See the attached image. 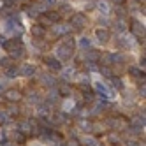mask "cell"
<instances>
[{
    "mask_svg": "<svg viewBox=\"0 0 146 146\" xmlns=\"http://www.w3.org/2000/svg\"><path fill=\"white\" fill-rule=\"evenodd\" d=\"M4 97H5V100H7V102H13V104H16L18 100H21L23 93L19 92L18 88H9V90H5Z\"/></svg>",
    "mask_w": 146,
    "mask_h": 146,
    "instance_id": "3",
    "label": "cell"
},
{
    "mask_svg": "<svg viewBox=\"0 0 146 146\" xmlns=\"http://www.w3.org/2000/svg\"><path fill=\"white\" fill-rule=\"evenodd\" d=\"M125 0H114V5H123Z\"/></svg>",
    "mask_w": 146,
    "mask_h": 146,
    "instance_id": "36",
    "label": "cell"
},
{
    "mask_svg": "<svg viewBox=\"0 0 146 146\" xmlns=\"http://www.w3.org/2000/svg\"><path fill=\"white\" fill-rule=\"evenodd\" d=\"M108 139H109L111 144H118V143H120V137H118L116 134H109V135H108Z\"/></svg>",
    "mask_w": 146,
    "mask_h": 146,
    "instance_id": "29",
    "label": "cell"
},
{
    "mask_svg": "<svg viewBox=\"0 0 146 146\" xmlns=\"http://www.w3.org/2000/svg\"><path fill=\"white\" fill-rule=\"evenodd\" d=\"M0 67H2V69H11V67H16V65H14V60L11 56H7V58L0 60Z\"/></svg>",
    "mask_w": 146,
    "mask_h": 146,
    "instance_id": "15",
    "label": "cell"
},
{
    "mask_svg": "<svg viewBox=\"0 0 146 146\" xmlns=\"http://www.w3.org/2000/svg\"><path fill=\"white\" fill-rule=\"evenodd\" d=\"M4 146H14V144H4Z\"/></svg>",
    "mask_w": 146,
    "mask_h": 146,
    "instance_id": "38",
    "label": "cell"
},
{
    "mask_svg": "<svg viewBox=\"0 0 146 146\" xmlns=\"http://www.w3.org/2000/svg\"><path fill=\"white\" fill-rule=\"evenodd\" d=\"M18 74L23 76V78H32V76L35 74V67L30 65V64H23L21 67L18 69Z\"/></svg>",
    "mask_w": 146,
    "mask_h": 146,
    "instance_id": "6",
    "label": "cell"
},
{
    "mask_svg": "<svg viewBox=\"0 0 146 146\" xmlns=\"http://www.w3.org/2000/svg\"><path fill=\"white\" fill-rule=\"evenodd\" d=\"M56 4V0H44V5H48V7H53Z\"/></svg>",
    "mask_w": 146,
    "mask_h": 146,
    "instance_id": "33",
    "label": "cell"
},
{
    "mask_svg": "<svg viewBox=\"0 0 146 146\" xmlns=\"http://www.w3.org/2000/svg\"><path fill=\"white\" fill-rule=\"evenodd\" d=\"M30 34H32L34 39H42V37H46V28L37 23V25H34L32 28H30Z\"/></svg>",
    "mask_w": 146,
    "mask_h": 146,
    "instance_id": "7",
    "label": "cell"
},
{
    "mask_svg": "<svg viewBox=\"0 0 146 146\" xmlns=\"http://www.w3.org/2000/svg\"><path fill=\"white\" fill-rule=\"evenodd\" d=\"M40 81H42L46 86H53V85H55V78H51V76H48V74H44V78H40Z\"/></svg>",
    "mask_w": 146,
    "mask_h": 146,
    "instance_id": "24",
    "label": "cell"
},
{
    "mask_svg": "<svg viewBox=\"0 0 146 146\" xmlns=\"http://www.w3.org/2000/svg\"><path fill=\"white\" fill-rule=\"evenodd\" d=\"M100 56V53H97V51H93V49H88V53H86V62H97Z\"/></svg>",
    "mask_w": 146,
    "mask_h": 146,
    "instance_id": "19",
    "label": "cell"
},
{
    "mask_svg": "<svg viewBox=\"0 0 146 146\" xmlns=\"http://www.w3.org/2000/svg\"><path fill=\"white\" fill-rule=\"evenodd\" d=\"M93 88H95V92L100 93L102 97H108V95H109V92H108L106 85H102V83H95V85H93Z\"/></svg>",
    "mask_w": 146,
    "mask_h": 146,
    "instance_id": "14",
    "label": "cell"
},
{
    "mask_svg": "<svg viewBox=\"0 0 146 146\" xmlns=\"http://www.w3.org/2000/svg\"><path fill=\"white\" fill-rule=\"evenodd\" d=\"M65 146H81V144H79V141H78V139L72 137V139H69V141H67V144H65Z\"/></svg>",
    "mask_w": 146,
    "mask_h": 146,
    "instance_id": "30",
    "label": "cell"
},
{
    "mask_svg": "<svg viewBox=\"0 0 146 146\" xmlns=\"http://www.w3.org/2000/svg\"><path fill=\"white\" fill-rule=\"evenodd\" d=\"M99 72H100L104 78H108V79H109V78H113V72H111V69H109V67L100 65V67H99Z\"/></svg>",
    "mask_w": 146,
    "mask_h": 146,
    "instance_id": "21",
    "label": "cell"
},
{
    "mask_svg": "<svg viewBox=\"0 0 146 146\" xmlns=\"http://www.w3.org/2000/svg\"><path fill=\"white\" fill-rule=\"evenodd\" d=\"M46 18H48L53 25H55V23H60V19H62V16H60L58 11H48V13H46Z\"/></svg>",
    "mask_w": 146,
    "mask_h": 146,
    "instance_id": "13",
    "label": "cell"
},
{
    "mask_svg": "<svg viewBox=\"0 0 146 146\" xmlns=\"http://www.w3.org/2000/svg\"><path fill=\"white\" fill-rule=\"evenodd\" d=\"M5 113L9 114V118H11V116H18V114H19V109H18L16 106H11V108H9Z\"/></svg>",
    "mask_w": 146,
    "mask_h": 146,
    "instance_id": "26",
    "label": "cell"
},
{
    "mask_svg": "<svg viewBox=\"0 0 146 146\" xmlns=\"http://www.w3.org/2000/svg\"><path fill=\"white\" fill-rule=\"evenodd\" d=\"M2 90H4V88H2V85H0V92H2Z\"/></svg>",
    "mask_w": 146,
    "mask_h": 146,
    "instance_id": "39",
    "label": "cell"
},
{
    "mask_svg": "<svg viewBox=\"0 0 146 146\" xmlns=\"http://www.w3.org/2000/svg\"><path fill=\"white\" fill-rule=\"evenodd\" d=\"M129 74L130 76H134V78H144V72L139 69V67H129Z\"/></svg>",
    "mask_w": 146,
    "mask_h": 146,
    "instance_id": "18",
    "label": "cell"
},
{
    "mask_svg": "<svg viewBox=\"0 0 146 146\" xmlns=\"http://www.w3.org/2000/svg\"><path fill=\"white\" fill-rule=\"evenodd\" d=\"M62 44L64 46H67V48H70V49H74L76 48V40H74V37L72 35H62Z\"/></svg>",
    "mask_w": 146,
    "mask_h": 146,
    "instance_id": "12",
    "label": "cell"
},
{
    "mask_svg": "<svg viewBox=\"0 0 146 146\" xmlns=\"http://www.w3.org/2000/svg\"><path fill=\"white\" fill-rule=\"evenodd\" d=\"M9 121V114L5 111H0V125H5Z\"/></svg>",
    "mask_w": 146,
    "mask_h": 146,
    "instance_id": "27",
    "label": "cell"
},
{
    "mask_svg": "<svg viewBox=\"0 0 146 146\" xmlns=\"http://www.w3.org/2000/svg\"><path fill=\"white\" fill-rule=\"evenodd\" d=\"M109 79H111V85H113V88H116V90H121V88H123V83H121V79H120L118 76L109 78Z\"/></svg>",
    "mask_w": 146,
    "mask_h": 146,
    "instance_id": "20",
    "label": "cell"
},
{
    "mask_svg": "<svg viewBox=\"0 0 146 146\" xmlns=\"http://www.w3.org/2000/svg\"><path fill=\"white\" fill-rule=\"evenodd\" d=\"M58 13H60V16H62V14H67V13H70V5H69V4H62Z\"/></svg>",
    "mask_w": 146,
    "mask_h": 146,
    "instance_id": "28",
    "label": "cell"
},
{
    "mask_svg": "<svg viewBox=\"0 0 146 146\" xmlns=\"http://www.w3.org/2000/svg\"><path fill=\"white\" fill-rule=\"evenodd\" d=\"M78 46H79L81 49H85V51L92 49V42H90V39H88V37H81V39H79V42H78Z\"/></svg>",
    "mask_w": 146,
    "mask_h": 146,
    "instance_id": "16",
    "label": "cell"
},
{
    "mask_svg": "<svg viewBox=\"0 0 146 146\" xmlns=\"http://www.w3.org/2000/svg\"><path fill=\"white\" fill-rule=\"evenodd\" d=\"M2 70H4V69H2V67H0V76H2Z\"/></svg>",
    "mask_w": 146,
    "mask_h": 146,
    "instance_id": "37",
    "label": "cell"
},
{
    "mask_svg": "<svg viewBox=\"0 0 146 146\" xmlns=\"http://www.w3.org/2000/svg\"><path fill=\"white\" fill-rule=\"evenodd\" d=\"M56 146H64V144H56Z\"/></svg>",
    "mask_w": 146,
    "mask_h": 146,
    "instance_id": "40",
    "label": "cell"
},
{
    "mask_svg": "<svg viewBox=\"0 0 146 146\" xmlns=\"http://www.w3.org/2000/svg\"><path fill=\"white\" fill-rule=\"evenodd\" d=\"M86 144H90V146H99V143L93 139V137H86Z\"/></svg>",
    "mask_w": 146,
    "mask_h": 146,
    "instance_id": "31",
    "label": "cell"
},
{
    "mask_svg": "<svg viewBox=\"0 0 146 146\" xmlns=\"http://www.w3.org/2000/svg\"><path fill=\"white\" fill-rule=\"evenodd\" d=\"M95 35H97L100 44H108L109 40H111V32H109L108 28H97L95 30Z\"/></svg>",
    "mask_w": 146,
    "mask_h": 146,
    "instance_id": "5",
    "label": "cell"
},
{
    "mask_svg": "<svg viewBox=\"0 0 146 146\" xmlns=\"http://www.w3.org/2000/svg\"><path fill=\"white\" fill-rule=\"evenodd\" d=\"M13 137H14V141H16V143H19V144H21V143H25V139H27V137H25V134H23L21 130L14 132V134H13Z\"/></svg>",
    "mask_w": 146,
    "mask_h": 146,
    "instance_id": "23",
    "label": "cell"
},
{
    "mask_svg": "<svg viewBox=\"0 0 146 146\" xmlns=\"http://www.w3.org/2000/svg\"><path fill=\"white\" fill-rule=\"evenodd\" d=\"M130 34H134L141 42H144V27L137 21V19H132L130 21Z\"/></svg>",
    "mask_w": 146,
    "mask_h": 146,
    "instance_id": "2",
    "label": "cell"
},
{
    "mask_svg": "<svg viewBox=\"0 0 146 146\" xmlns=\"http://www.w3.org/2000/svg\"><path fill=\"white\" fill-rule=\"evenodd\" d=\"M99 23H102V25H108V19H106V18H99Z\"/></svg>",
    "mask_w": 146,
    "mask_h": 146,
    "instance_id": "35",
    "label": "cell"
},
{
    "mask_svg": "<svg viewBox=\"0 0 146 146\" xmlns=\"http://www.w3.org/2000/svg\"><path fill=\"white\" fill-rule=\"evenodd\" d=\"M86 23H88L86 16H85V14H81V13L72 14V18H70V27H72V28L81 30V28H85V27H86Z\"/></svg>",
    "mask_w": 146,
    "mask_h": 146,
    "instance_id": "1",
    "label": "cell"
},
{
    "mask_svg": "<svg viewBox=\"0 0 146 146\" xmlns=\"http://www.w3.org/2000/svg\"><path fill=\"white\" fill-rule=\"evenodd\" d=\"M5 76H7V78H16V76H18V69H16V67L5 69Z\"/></svg>",
    "mask_w": 146,
    "mask_h": 146,
    "instance_id": "25",
    "label": "cell"
},
{
    "mask_svg": "<svg viewBox=\"0 0 146 146\" xmlns=\"http://www.w3.org/2000/svg\"><path fill=\"white\" fill-rule=\"evenodd\" d=\"M11 53V58L14 60V58H21L23 55H25V49H23V46H18L16 49H13V51H9Z\"/></svg>",
    "mask_w": 146,
    "mask_h": 146,
    "instance_id": "17",
    "label": "cell"
},
{
    "mask_svg": "<svg viewBox=\"0 0 146 146\" xmlns=\"http://www.w3.org/2000/svg\"><path fill=\"white\" fill-rule=\"evenodd\" d=\"M85 9H86V11H93V9H95V4H92V2H88V4L85 5Z\"/></svg>",
    "mask_w": 146,
    "mask_h": 146,
    "instance_id": "34",
    "label": "cell"
},
{
    "mask_svg": "<svg viewBox=\"0 0 146 146\" xmlns=\"http://www.w3.org/2000/svg\"><path fill=\"white\" fill-rule=\"evenodd\" d=\"M72 53H74V49H70V48H67V46H64V44H60L58 48H56V58L58 60H70L72 58Z\"/></svg>",
    "mask_w": 146,
    "mask_h": 146,
    "instance_id": "4",
    "label": "cell"
},
{
    "mask_svg": "<svg viewBox=\"0 0 146 146\" xmlns=\"http://www.w3.org/2000/svg\"><path fill=\"white\" fill-rule=\"evenodd\" d=\"M99 62H102L104 67H111L113 65V53H102L99 56Z\"/></svg>",
    "mask_w": 146,
    "mask_h": 146,
    "instance_id": "10",
    "label": "cell"
},
{
    "mask_svg": "<svg viewBox=\"0 0 146 146\" xmlns=\"http://www.w3.org/2000/svg\"><path fill=\"white\" fill-rule=\"evenodd\" d=\"M44 62H46V65H48L51 70H60V69H62V64H60V60H58L56 56H48Z\"/></svg>",
    "mask_w": 146,
    "mask_h": 146,
    "instance_id": "8",
    "label": "cell"
},
{
    "mask_svg": "<svg viewBox=\"0 0 146 146\" xmlns=\"http://www.w3.org/2000/svg\"><path fill=\"white\" fill-rule=\"evenodd\" d=\"M95 7H99L100 11L104 13V14H108V13H109V7H108V2H104V0H99V2L95 4Z\"/></svg>",
    "mask_w": 146,
    "mask_h": 146,
    "instance_id": "22",
    "label": "cell"
},
{
    "mask_svg": "<svg viewBox=\"0 0 146 146\" xmlns=\"http://www.w3.org/2000/svg\"><path fill=\"white\" fill-rule=\"evenodd\" d=\"M14 4H16V0H4V5L5 7H13Z\"/></svg>",
    "mask_w": 146,
    "mask_h": 146,
    "instance_id": "32",
    "label": "cell"
},
{
    "mask_svg": "<svg viewBox=\"0 0 146 146\" xmlns=\"http://www.w3.org/2000/svg\"><path fill=\"white\" fill-rule=\"evenodd\" d=\"M56 92H58V95H62V97H69V95H72V86L67 85V83H64V85H60V88Z\"/></svg>",
    "mask_w": 146,
    "mask_h": 146,
    "instance_id": "11",
    "label": "cell"
},
{
    "mask_svg": "<svg viewBox=\"0 0 146 146\" xmlns=\"http://www.w3.org/2000/svg\"><path fill=\"white\" fill-rule=\"evenodd\" d=\"M18 46H21L19 39H9V40H4V49H5V51H13V49H16Z\"/></svg>",
    "mask_w": 146,
    "mask_h": 146,
    "instance_id": "9",
    "label": "cell"
}]
</instances>
